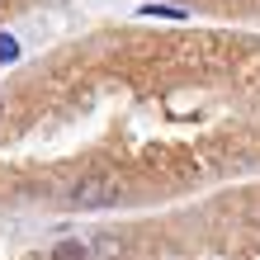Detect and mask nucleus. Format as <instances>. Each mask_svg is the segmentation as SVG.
Masks as SVG:
<instances>
[{"mask_svg":"<svg viewBox=\"0 0 260 260\" xmlns=\"http://www.w3.org/2000/svg\"><path fill=\"white\" fill-rule=\"evenodd\" d=\"M52 260H85V246H81V241H57Z\"/></svg>","mask_w":260,"mask_h":260,"instance_id":"nucleus-3","label":"nucleus"},{"mask_svg":"<svg viewBox=\"0 0 260 260\" xmlns=\"http://www.w3.org/2000/svg\"><path fill=\"white\" fill-rule=\"evenodd\" d=\"M137 14H142V19H185V10H180V5H142Z\"/></svg>","mask_w":260,"mask_h":260,"instance_id":"nucleus-2","label":"nucleus"},{"mask_svg":"<svg viewBox=\"0 0 260 260\" xmlns=\"http://www.w3.org/2000/svg\"><path fill=\"white\" fill-rule=\"evenodd\" d=\"M0 62H19V38L14 34H0Z\"/></svg>","mask_w":260,"mask_h":260,"instance_id":"nucleus-4","label":"nucleus"},{"mask_svg":"<svg viewBox=\"0 0 260 260\" xmlns=\"http://www.w3.org/2000/svg\"><path fill=\"white\" fill-rule=\"evenodd\" d=\"M114 199H118V175H85V180H76V189H71L76 208H109Z\"/></svg>","mask_w":260,"mask_h":260,"instance_id":"nucleus-1","label":"nucleus"}]
</instances>
